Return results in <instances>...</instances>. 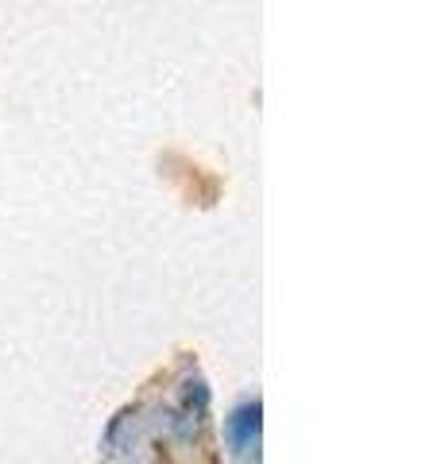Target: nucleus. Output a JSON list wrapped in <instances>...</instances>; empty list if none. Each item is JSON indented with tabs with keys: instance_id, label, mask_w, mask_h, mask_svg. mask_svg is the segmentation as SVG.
<instances>
[{
	"instance_id": "obj_1",
	"label": "nucleus",
	"mask_w": 441,
	"mask_h": 464,
	"mask_svg": "<svg viewBox=\"0 0 441 464\" xmlns=\"http://www.w3.org/2000/svg\"><path fill=\"white\" fill-rule=\"evenodd\" d=\"M240 422H232V430L240 433V445H248V438H256L260 433V406H248V411L237 414Z\"/></svg>"
}]
</instances>
